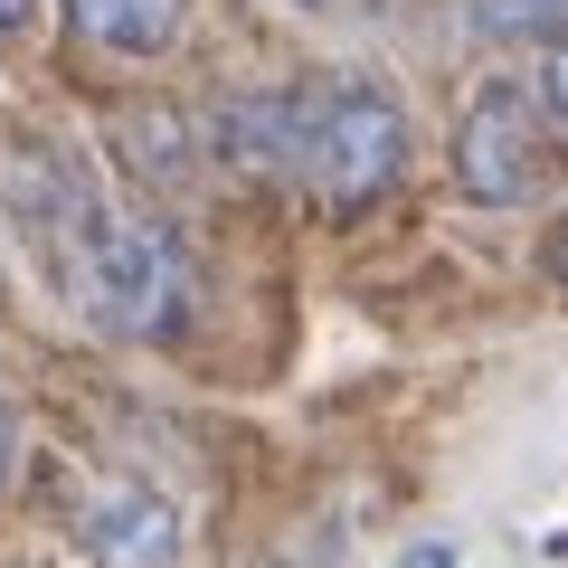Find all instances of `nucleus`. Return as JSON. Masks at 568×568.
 <instances>
[{
	"label": "nucleus",
	"mask_w": 568,
	"mask_h": 568,
	"mask_svg": "<svg viewBox=\"0 0 568 568\" xmlns=\"http://www.w3.org/2000/svg\"><path fill=\"white\" fill-rule=\"evenodd\" d=\"M10 209H20L29 246L58 265L67 304L95 332L152 342V332L181 323V304H190L181 237H171L162 219L123 209L67 142H20V152H10Z\"/></svg>",
	"instance_id": "nucleus-1"
},
{
	"label": "nucleus",
	"mask_w": 568,
	"mask_h": 568,
	"mask_svg": "<svg viewBox=\"0 0 568 568\" xmlns=\"http://www.w3.org/2000/svg\"><path fill=\"white\" fill-rule=\"evenodd\" d=\"M407 162V114L388 104V85L369 77H304L294 85V171L284 181L313 190L323 209H369Z\"/></svg>",
	"instance_id": "nucleus-2"
},
{
	"label": "nucleus",
	"mask_w": 568,
	"mask_h": 568,
	"mask_svg": "<svg viewBox=\"0 0 568 568\" xmlns=\"http://www.w3.org/2000/svg\"><path fill=\"white\" fill-rule=\"evenodd\" d=\"M455 190L484 209H521L530 190H540V114H530V85L511 77H484L465 95V114H455Z\"/></svg>",
	"instance_id": "nucleus-3"
},
{
	"label": "nucleus",
	"mask_w": 568,
	"mask_h": 568,
	"mask_svg": "<svg viewBox=\"0 0 568 568\" xmlns=\"http://www.w3.org/2000/svg\"><path fill=\"white\" fill-rule=\"evenodd\" d=\"M77 549L95 568H181V503L142 474H95L77 493Z\"/></svg>",
	"instance_id": "nucleus-4"
},
{
	"label": "nucleus",
	"mask_w": 568,
	"mask_h": 568,
	"mask_svg": "<svg viewBox=\"0 0 568 568\" xmlns=\"http://www.w3.org/2000/svg\"><path fill=\"white\" fill-rule=\"evenodd\" d=\"M200 142L237 181H284L294 171V85H237V95H219Z\"/></svg>",
	"instance_id": "nucleus-5"
},
{
	"label": "nucleus",
	"mask_w": 568,
	"mask_h": 568,
	"mask_svg": "<svg viewBox=\"0 0 568 568\" xmlns=\"http://www.w3.org/2000/svg\"><path fill=\"white\" fill-rule=\"evenodd\" d=\"M67 29H77L95 58H171L190 29V0H67Z\"/></svg>",
	"instance_id": "nucleus-6"
},
{
	"label": "nucleus",
	"mask_w": 568,
	"mask_h": 568,
	"mask_svg": "<svg viewBox=\"0 0 568 568\" xmlns=\"http://www.w3.org/2000/svg\"><path fill=\"white\" fill-rule=\"evenodd\" d=\"M503 39H568V0H484Z\"/></svg>",
	"instance_id": "nucleus-7"
},
{
	"label": "nucleus",
	"mask_w": 568,
	"mask_h": 568,
	"mask_svg": "<svg viewBox=\"0 0 568 568\" xmlns=\"http://www.w3.org/2000/svg\"><path fill=\"white\" fill-rule=\"evenodd\" d=\"M530 114H540L549 133L568 142V39H559V48H540V77H530Z\"/></svg>",
	"instance_id": "nucleus-8"
},
{
	"label": "nucleus",
	"mask_w": 568,
	"mask_h": 568,
	"mask_svg": "<svg viewBox=\"0 0 568 568\" xmlns=\"http://www.w3.org/2000/svg\"><path fill=\"white\" fill-rule=\"evenodd\" d=\"M29 29H39V0H0V48L29 39Z\"/></svg>",
	"instance_id": "nucleus-9"
},
{
	"label": "nucleus",
	"mask_w": 568,
	"mask_h": 568,
	"mask_svg": "<svg viewBox=\"0 0 568 568\" xmlns=\"http://www.w3.org/2000/svg\"><path fill=\"white\" fill-rule=\"evenodd\" d=\"M446 559H455V549H446V540H426V549H407V559H398V568H446Z\"/></svg>",
	"instance_id": "nucleus-10"
},
{
	"label": "nucleus",
	"mask_w": 568,
	"mask_h": 568,
	"mask_svg": "<svg viewBox=\"0 0 568 568\" xmlns=\"http://www.w3.org/2000/svg\"><path fill=\"white\" fill-rule=\"evenodd\" d=\"M549 265H559V275H568V227H559V237H549Z\"/></svg>",
	"instance_id": "nucleus-11"
},
{
	"label": "nucleus",
	"mask_w": 568,
	"mask_h": 568,
	"mask_svg": "<svg viewBox=\"0 0 568 568\" xmlns=\"http://www.w3.org/2000/svg\"><path fill=\"white\" fill-rule=\"evenodd\" d=\"M0 465H10V407H0Z\"/></svg>",
	"instance_id": "nucleus-12"
},
{
	"label": "nucleus",
	"mask_w": 568,
	"mask_h": 568,
	"mask_svg": "<svg viewBox=\"0 0 568 568\" xmlns=\"http://www.w3.org/2000/svg\"><path fill=\"white\" fill-rule=\"evenodd\" d=\"M294 10H323V0H294Z\"/></svg>",
	"instance_id": "nucleus-13"
}]
</instances>
